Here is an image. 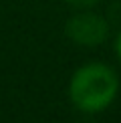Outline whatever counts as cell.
Masks as SVG:
<instances>
[{
    "instance_id": "1",
    "label": "cell",
    "mask_w": 121,
    "mask_h": 123,
    "mask_svg": "<svg viewBox=\"0 0 121 123\" xmlns=\"http://www.w3.org/2000/svg\"><path fill=\"white\" fill-rule=\"evenodd\" d=\"M119 89V79L107 65L91 63L81 67L69 85V97L77 109L85 113H99L113 103Z\"/></svg>"
},
{
    "instance_id": "2",
    "label": "cell",
    "mask_w": 121,
    "mask_h": 123,
    "mask_svg": "<svg viewBox=\"0 0 121 123\" xmlns=\"http://www.w3.org/2000/svg\"><path fill=\"white\" fill-rule=\"evenodd\" d=\"M67 37L81 47H99L109 34V26L101 16L93 12H79L69 18Z\"/></svg>"
},
{
    "instance_id": "3",
    "label": "cell",
    "mask_w": 121,
    "mask_h": 123,
    "mask_svg": "<svg viewBox=\"0 0 121 123\" xmlns=\"http://www.w3.org/2000/svg\"><path fill=\"white\" fill-rule=\"evenodd\" d=\"M63 2H67L69 6H73V8H79V10H87V8H93L95 4L99 2V0H63Z\"/></svg>"
},
{
    "instance_id": "4",
    "label": "cell",
    "mask_w": 121,
    "mask_h": 123,
    "mask_svg": "<svg viewBox=\"0 0 121 123\" xmlns=\"http://www.w3.org/2000/svg\"><path fill=\"white\" fill-rule=\"evenodd\" d=\"M115 53H117V57H119V61H121V34L117 37V43H115Z\"/></svg>"
}]
</instances>
